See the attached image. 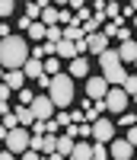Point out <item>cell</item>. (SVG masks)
I'll list each match as a JSON object with an SVG mask.
<instances>
[{
  "label": "cell",
  "mask_w": 137,
  "mask_h": 160,
  "mask_svg": "<svg viewBox=\"0 0 137 160\" xmlns=\"http://www.w3.org/2000/svg\"><path fill=\"white\" fill-rule=\"evenodd\" d=\"M45 74L48 77H58V74H64V61L54 55V58H45Z\"/></svg>",
  "instance_id": "18"
},
{
  "label": "cell",
  "mask_w": 137,
  "mask_h": 160,
  "mask_svg": "<svg viewBox=\"0 0 137 160\" xmlns=\"http://www.w3.org/2000/svg\"><path fill=\"white\" fill-rule=\"evenodd\" d=\"M67 74L70 77H89V58H77L67 64Z\"/></svg>",
  "instance_id": "14"
},
{
  "label": "cell",
  "mask_w": 137,
  "mask_h": 160,
  "mask_svg": "<svg viewBox=\"0 0 137 160\" xmlns=\"http://www.w3.org/2000/svg\"><path fill=\"white\" fill-rule=\"evenodd\" d=\"M26 80H29V77H26V71H7V77H3V83H7L10 90H16V93H19Z\"/></svg>",
  "instance_id": "16"
},
{
  "label": "cell",
  "mask_w": 137,
  "mask_h": 160,
  "mask_svg": "<svg viewBox=\"0 0 137 160\" xmlns=\"http://www.w3.org/2000/svg\"><path fill=\"white\" fill-rule=\"evenodd\" d=\"M125 90H128V96H137V74H131V77H128Z\"/></svg>",
  "instance_id": "26"
},
{
  "label": "cell",
  "mask_w": 137,
  "mask_h": 160,
  "mask_svg": "<svg viewBox=\"0 0 137 160\" xmlns=\"http://www.w3.org/2000/svg\"><path fill=\"white\" fill-rule=\"evenodd\" d=\"M29 38H35L38 45H42V38L48 42V26H45V22H32V29H29Z\"/></svg>",
  "instance_id": "20"
},
{
  "label": "cell",
  "mask_w": 137,
  "mask_h": 160,
  "mask_svg": "<svg viewBox=\"0 0 137 160\" xmlns=\"http://www.w3.org/2000/svg\"><path fill=\"white\" fill-rule=\"evenodd\" d=\"M105 51H108V35H105V32H96V35H89V55L102 58Z\"/></svg>",
  "instance_id": "11"
},
{
  "label": "cell",
  "mask_w": 137,
  "mask_h": 160,
  "mask_svg": "<svg viewBox=\"0 0 137 160\" xmlns=\"http://www.w3.org/2000/svg\"><path fill=\"white\" fill-rule=\"evenodd\" d=\"M19 160H48V157H45V154H38V151H26Z\"/></svg>",
  "instance_id": "27"
},
{
  "label": "cell",
  "mask_w": 137,
  "mask_h": 160,
  "mask_svg": "<svg viewBox=\"0 0 137 160\" xmlns=\"http://www.w3.org/2000/svg\"><path fill=\"white\" fill-rule=\"evenodd\" d=\"M16 29L29 35V29H32V19H29V16H19V19H16Z\"/></svg>",
  "instance_id": "24"
},
{
  "label": "cell",
  "mask_w": 137,
  "mask_h": 160,
  "mask_svg": "<svg viewBox=\"0 0 137 160\" xmlns=\"http://www.w3.org/2000/svg\"><path fill=\"white\" fill-rule=\"evenodd\" d=\"M70 160H92V144H89V141H77Z\"/></svg>",
  "instance_id": "17"
},
{
  "label": "cell",
  "mask_w": 137,
  "mask_h": 160,
  "mask_svg": "<svg viewBox=\"0 0 137 160\" xmlns=\"http://www.w3.org/2000/svg\"><path fill=\"white\" fill-rule=\"evenodd\" d=\"M32 151L45 154V157L58 154V135H42V138H35V135H32Z\"/></svg>",
  "instance_id": "10"
},
{
  "label": "cell",
  "mask_w": 137,
  "mask_h": 160,
  "mask_svg": "<svg viewBox=\"0 0 137 160\" xmlns=\"http://www.w3.org/2000/svg\"><path fill=\"white\" fill-rule=\"evenodd\" d=\"M92 141H96V144H112V141H115V125L108 122V118L92 122Z\"/></svg>",
  "instance_id": "7"
},
{
  "label": "cell",
  "mask_w": 137,
  "mask_h": 160,
  "mask_svg": "<svg viewBox=\"0 0 137 160\" xmlns=\"http://www.w3.org/2000/svg\"><path fill=\"white\" fill-rule=\"evenodd\" d=\"M128 141H131L134 148H137V125H134V128H128Z\"/></svg>",
  "instance_id": "28"
},
{
  "label": "cell",
  "mask_w": 137,
  "mask_h": 160,
  "mask_svg": "<svg viewBox=\"0 0 137 160\" xmlns=\"http://www.w3.org/2000/svg\"><path fill=\"white\" fill-rule=\"evenodd\" d=\"M118 125H125V128H134V125H137V115H128V112H125V115H118Z\"/></svg>",
  "instance_id": "25"
},
{
  "label": "cell",
  "mask_w": 137,
  "mask_h": 160,
  "mask_svg": "<svg viewBox=\"0 0 137 160\" xmlns=\"http://www.w3.org/2000/svg\"><path fill=\"white\" fill-rule=\"evenodd\" d=\"M99 64H102V77L108 80V87H125L128 83V71H125V61H121V55H118V48H108L105 55L99 58Z\"/></svg>",
  "instance_id": "2"
},
{
  "label": "cell",
  "mask_w": 137,
  "mask_h": 160,
  "mask_svg": "<svg viewBox=\"0 0 137 160\" xmlns=\"http://www.w3.org/2000/svg\"><path fill=\"white\" fill-rule=\"evenodd\" d=\"M29 109H32V115L38 118V122H51V118H54V109H58V106L51 102V96H48V93H38V96H35V102L29 106Z\"/></svg>",
  "instance_id": "6"
},
{
  "label": "cell",
  "mask_w": 137,
  "mask_h": 160,
  "mask_svg": "<svg viewBox=\"0 0 137 160\" xmlns=\"http://www.w3.org/2000/svg\"><path fill=\"white\" fill-rule=\"evenodd\" d=\"M58 58H61L64 64H70V61H77V58H80V51H77V45H73V42H67V38H64V42L58 45Z\"/></svg>",
  "instance_id": "13"
},
{
  "label": "cell",
  "mask_w": 137,
  "mask_h": 160,
  "mask_svg": "<svg viewBox=\"0 0 137 160\" xmlns=\"http://www.w3.org/2000/svg\"><path fill=\"white\" fill-rule=\"evenodd\" d=\"M128 102H131V96H128V90H125V87H112V90H108V96H105L108 112H115V115H125Z\"/></svg>",
  "instance_id": "5"
},
{
  "label": "cell",
  "mask_w": 137,
  "mask_h": 160,
  "mask_svg": "<svg viewBox=\"0 0 137 160\" xmlns=\"http://www.w3.org/2000/svg\"><path fill=\"white\" fill-rule=\"evenodd\" d=\"M48 96H51V102L58 106V109H64L67 112V106L73 102V77L70 74H58V77H51V90H48Z\"/></svg>",
  "instance_id": "3"
},
{
  "label": "cell",
  "mask_w": 137,
  "mask_h": 160,
  "mask_svg": "<svg viewBox=\"0 0 137 160\" xmlns=\"http://www.w3.org/2000/svg\"><path fill=\"white\" fill-rule=\"evenodd\" d=\"M13 157H16L13 151H3V154H0V160H13Z\"/></svg>",
  "instance_id": "29"
},
{
  "label": "cell",
  "mask_w": 137,
  "mask_h": 160,
  "mask_svg": "<svg viewBox=\"0 0 137 160\" xmlns=\"http://www.w3.org/2000/svg\"><path fill=\"white\" fill-rule=\"evenodd\" d=\"M118 55L125 64H137V38H131V42H121L118 45Z\"/></svg>",
  "instance_id": "12"
},
{
  "label": "cell",
  "mask_w": 137,
  "mask_h": 160,
  "mask_svg": "<svg viewBox=\"0 0 137 160\" xmlns=\"http://www.w3.org/2000/svg\"><path fill=\"white\" fill-rule=\"evenodd\" d=\"M26 77H29V80H42L45 77V61H38V58H29V64H26Z\"/></svg>",
  "instance_id": "15"
},
{
  "label": "cell",
  "mask_w": 137,
  "mask_h": 160,
  "mask_svg": "<svg viewBox=\"0 0 137 160\" xmlns=\"http://www.w3.org/2000/svg\"><path fill=\"white\" fill-rule=\"evenodd\" d=\"M134 26H137V19H134Z\"/></svg>",
  "instance_id": "31"
},
{
  "label": "cell",
  "mask_w": 137,
  "mask_h": 160,
  "mask_svg": "<svg viewBox=\"0 0 137 160\" xmlns=\"http://www.w3.org/2000/svg\"><path fill=\"white\" fill-rule=\"evenodd\" d=\"M3 141H7V151L19 154V157H22L26 151H32V135H29V128H13Z\"/></svg>",
  "instance_id": "4"
},
{
  "label": "cell",
  "mask_w": 137,
  "mask_h": 160,
  "mask_svg": "<svg viewBox=\"0 0 137 160\" xmlns=\"http://www.w3.org/2000/svg\"><path fill=\"white\" fill-rule=\"evenodd\" d=\"M35 96H38V93H32V90H19V106H32Z\"/></svg>",
  "instance_id": "22"
},
{
  "label": "cell",
  "mask_w": 137,
  "mask_h": 160,
  "mask_svg": "<svg viewBox=\"0 0 137 160\" xmlns=\"http://www.w3.org/2000/svg\"><path fill=\"white\" fill-rule=\"evenodd\" d=\"M32 51H29V42L22 35H10V38H0V64L7 71H22L29 64Z\"/></svg>",
  "instance_id": "1"
},
{
  "label": "cell",
  "mask_w": 137,
  "mask_h": 160,
  "mask_svg": "<svg viewBox=\"0 0 137 160\" xmlns=\"http://www.w3.org/2000/svg\"><path fill=\"white\" fill-rule=\"evenodd\" d=\"M112 151H108V144H96L92 141V160H108Z\"/></svg>",
  "instance_id": "21"
},
{
  "label": "cell",
  "mask_w": 137,
  "mask_h": 160,
  "mask_svg": "<svg viewBox=\"0 0 137 160\" xmlns=\"http://www.w3.org/2000/svg\"><path fill=\"white\" fill-rule=\"evenodd\" d=\"M48 160H67V157H64V154H51Z\"/></svg>",
  "instance_id": "30"
},
{
  "label": "cell",
  "mask_w": 137,
  "mask_h": 160,
  "mask_svg": "<svg viewBox=\"0 0 137 160\" xmlns=\"http://www.w3.org/2000/svg\"><path fill=\"white\" fill-rule=\"evenodd\" d=\"M108 90H112V87H108V80H105L102 74L86 80V96H89V99H96V102H102V99L108 96Z\"/></svg>",
  "instance_id": "8"
},
{
  "label": "cell",
  "mask_w": 137,
  "mask_h": 160,
  "mask_svg": "<svg viewBox=\"0 0 137 160\" xmlns=\"http://www.w3.org/2000/svg\"><path fill=\"white\" fill-rule=\"evenodd\" d=\"M64 38L77 45V42H83V38H86V32H83V26H77V22H73V26H67V29H64Z\"/></svg>",
  "instance_id": "19"
},
{
  "label": "cell",
  "mask_w": 137,
  "mask_h": 160,
  "mask_svg": "<svg viewBox=\"0 0 137 160\" xmlns=\"http://www.w3.org/2000/svg\"><path fill=\"white\" fill-rule=\"evenodd\" d=\"M108 151H112V160H131L134 154H137V148L128 141V138H118V141H112L108 144Z\"/></svg>",
  "instance_id": "9"
},
{
  "label": "cell",
  "mask_w": 137,
  "mask_h": 160,
  "mask_svg": "<svg viewBox=\"0 0 137 160\" xmlns=\"http://www.w3.org/2000/svg\"><path fill=\"white\" fill-rule=\"evenodd\" d=\"M13 10H16V3H13V0H3V3H0V16H13Z\"/></svg>",
  "instance_id": "23"
},
{
  "label": "cell",
  "mask_w": 137,
  "mask_h": 160,
  "mask_svg": "<svg viewBox=\"0 0 137 160\" xmlns=\"http://www.w3.org/2000/svg\"><path fill=\"white\" fill-rule=\"evenodd\" d=\"M134 68H137V64H134Z\"/></svg>",
  "instance_id": "32"
}]
</instances>
